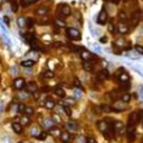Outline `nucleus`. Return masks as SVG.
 <instances>
[{"mask_svg":"<svg viewBox=\"0 0 143 143\" xmlns=\"http://www.w3.org/2000/svg\"><path fill=\"white\" fill-rule=\"evenodd\" d=\"M135 123L132 122H127V126H126V136L129 139V141L132 142L135 138Z\"/></svg>","mask_w":143,"mask_h":143,"instance_id":"obj_1","label":"nucleus"},{"mask_svg":"<svg viewBox=\"0 0 143 143\" xmlns=\"http://www.w3.org/2000/svg\"><path fill=\"white\" fill-rule=\"evenodd\" d=\"M67 35H68L70 39H74V40H78L81 38V32L76 28H68L67 29Z\"/></svg>","mask_w":143,"mask_h":143,"instance_id":"obj_2","label":"nucleus"},{"mask_svg":"<svg viewBox=\"0 0 143 143\" xmlns=\"http://www.w3.org/2000/svg\"><path fill=\"white\" fill-rule=\"evenodd\" d=\"M14 87L17 89V91H20L25 87V80L24 78H16V80L14 81Z\"/></svg>","mask_w":143,"mask_h":143,"instance_id":"obj_3","label":"nucleus"},{"mask_svg":"<svg viewBox=\"0 0 143 143\" xmlns=\"http://www.w3.org/2000/svg\"><path fill=\"white\" fill-rule=\"evenodd\" d=\"M106 19H107V15H106V12H105V10L102 9V10H101V12L99 14L97 22H99L100 25H104L105 22H106Z\"/></svg>","mask_w":143,"mask_h":143,"instance_id":"obj_4","label":"nucleus"},{"mask_svg":"<svg viewBox=\"0 0 143 143\" xmlns=\"http://www.w3.org/2000/svg\"><path fill=\"white\" fill-rule=\"evenodd\" d=\"M81 58L83 59V61H92V59L94 58V56L92 53H89L87 50H85V49H83L81 51Z\"/></svg>","mask_w":143,"mask_h":143,"instance_id":"obj_5","label":"nucleus"},{"mask_svg":"<svg viewBox=\"0 0 143 143\" xmlns=\"http://www.w3.org/2000/svg\"><path fill=\"white\" fill-rule=\"evenodd\" d=\"M26 89L29 92V93H35L38 91V86L35 82H29L27 85H26Z\"/></svg>","mask_w":143,"mask_h":143,"instance_id":"obj_6","label":"nucleus"},{"mask_svg":"<svg viewBox=\"0 0 143 143\" xmlns=\"http://www.w3.org/2000/svg\"><path fill=\"white\" fill-rule=\"evenodd\" d=\"M83 67H84V69L86 72H89V73H92V72L94 70L93 63L91 61H83Z\"/></svg>","mask_w":143,"mask_h":143,"instance_id":"obj_7","label":"nucleus"},{"mask_svg":"<svg viewBox=\"0 0 143 143\" xmlns=\"http://www.w3.org/2000/svg\"><path fill=\"white\" fill-rule=\"evenodd\" d=\"M108 76H110V74H108V70L103 69L102 72H100L99 75H97V80L101 81V82H103V81L106 80V78H108Z\"/></svg>","mask_w":143,"mask_h":143,"instance_id":"obj_8","label":"nucleus"},{"mask_svg":"<svg viewBox=\"0 0 143 143\" xmlns=\"http://www.w3.org/2000/svg\"><path fill=\"white\" fill-rule=\"evenodd\" d=\"M113 126H114V132L115 133L122 132V130H123V127H124L122 122H115L114 124H113Z\"/></svg>","mask_w":143,"mask_h":143,"instance_id":"obj_9","label":"nucleus"},{"mask_svg":"<svg viewBox=\"0 0 143 143\" xmlns=\"http://www.w3.org/2000/svg\"><path fill=\"white\" fill-rule=\"evenodd\" d=\"M97 127H99V130L101 132H105L107 129V123L105 121H99L97 122Z\"/></svg>","mask_w":143,"mask_h":143,"instance_id":"obj_10","label":"nucleus"},{"mask_svg":"<svg viewBox=\"0 0 143 143\" xmlns=\"http://www.w3.org/2000/svg\"><path fill=\"white\" fill-rule=\"evenodd\" d=\"M11 126H12V130H14L17 134H20V133L22 132V125H21V124H19V123H14Z\"/></svg>","mask_w":143,"mask_h":143,"instance_id":"obj_11","label":"nucleus"},{"mask_svg":"<svg viewBox=\"0 0 143 143\" xmlns=\"http://www.w3.org/2000/svg\"><path fill=\"white\" fill-rule=\"evenodd\" d=\"M62 15L63 16H69L70 15V8H69V6H67V5H64L62 6Z\"/></svg>","mask_w":143,"mask_h":143,"instance_id":"obj_12","label":"nucleus"},{"mask_svg":"<svg viewBox=\"0 0 143 143\" xmlns=\"http://www.w3.org/2000/svg\"><path fill=\"white\" fill-rule=\"evenodd\" d=\"M120 82L121 83H130V76L127 73H122L120 75Z\"/></svg>","mask_w":143,"mask_h":143,"instance_id":"obj_13","label":"nucleus"},{"mask_svg":"<svg viewBox=\"0 0 143 143\" xmlns=\"http://www.w3.org/2000/svg\"><path fill=\"white\" fill-rule=\"evenodd\" d=\"M54 93H55L57 96H59V97H65V95H66L65 91H64L62 87H56V88L54 89Z\"/></svg>","mask_w":143,"mask_h":143,"instance_id":"obj_14","label":"nucleus"},{"mask_svg":"<svg viewBox=\"0 0 143 143\" xmlns=\"http://www.w3.org/2000/svg\"><path fill=\"white\" fill-rule=\"evenodd\" d=\"M118 30H119V32H121V34H126L127 31H129V29H127V27L124 24L120 22V24L118 25Z\"/></svg>","mask_w":143,"mask_h":143,"instance_id":"obj_15","label":"nucleus"},{"mask_svg":"<svg viewBox=\"0 0 143 143\" xmlns=\"http://www.w3.org/2000/svg\"><path fill=\"white\" fill-rule=\"evenodd\" d=\"M45 107L46 108H48V110H53V108L55 107V102L53 100H50V99H48L46 102H45Z\"/></svg>","mask_w":143,"mask_h":143,"instance_id":"obj_16","label":"nucleus"},{"mask_svg":"<svg viewBox=\"0 0 143 143\" xmlns=\"http://www.w3.org/2000/svg\"><path fill=\"white\" fill-rule=\"evenodd\" d=\"M34 64H35V62L31 61V59H27V61L21 62V65L24 67H31V66H34Z\"/></svg>","mask_w":143,"mask_h":143,"instance_id":"obj_17","label":"nucleus"},{"mask_svg":"<svg viewBox=\"0 0 143 143\" xmlns=\"http://www.w3.org/2000/svg\"><path fill=\"white\" fill-rule=\"evenodd\" d=\"M25 113V114L27 115H32L34 114V108L31 106H24V111H22Z\"/></svg>","mask_w":143,"mask_h":143,"instance_id":"obj_18","label":"nucleus"},{"mask_svg":"<svg viewBox=\"0 0 143 143\" xmlns=\"http://www.w3.org/2000/svg\"><path fill=\"white\" fill-rule=\"evenodd\" d=\"M47 12H48V9H47V8H45V7H41V8H39V9H37V10H36V14H37V15H39V16L46 15Z\"/></svg>","mask_w":143,"mask_h":143,"instance_id":"obj_19","label":"nucleus"},{"mask_svg":"<svg viewBox=\"0 0 143 143\" xmlns=\"http://www.w3.org/2000/svg\"><path fill=\"white\" fill-rule=\"evenodd\" d=\"M36 1H38V0H20V3L21 6H28V5H31V3H35Z\"/></svg>","mask_w":143,"mask_h":143,"instance_id":"obj_20","label":"nucleus"},{"mask_svg":"<svg viewBox=\"0 0 143 143\" xmlns=\"http://www.w3.org/2000/svg\"><path fill=\"white\" fill-rule=\"evenodd\" d=\"M66 127L68 129L69 131H75L77 129V126L75 125V123H73V122H67L66 123Z\"/></svg>","mask_w":143,"mask_h":143,"instance_id":"obj_21","label":"nucleus"},{"mask_svg":"<svg viewBox=\"0 0 143 143\" xmlns=\"http://www.w3.org/2000/svg\"><path fill=\"white\" fill-rule=\"evenodd\" d=\"M62 134V140L63 142H68L69 139H70V135L68 132H64V133H61Z\"/></svg>","mask_w":143,"mask_h":143,"instance_id":"obj_22","label":"nucleus"},{"mask_svg":"<svg viewBox=\"0 0 143 143\" xmlns=\"http://www.w3.org/2000/svg\"><path fill=\"white\" fill-rule=\"evenodd\" d=\"M130 101H131V95H130V94H127V93L123 94V95H122V102H124V103H129Z\"/></svg>","mask_w":143,"mask_h":143,"instance_id":"obj_23","label":"nucleus"},{"mask_svg":"<svg viewBox=\"0 0 143 143\" xmlns=\"http://www.w3.org/2000/svg\"><path fill=\"white\" fill-rule=\"evenodd\" d=\"M30 123V119L28 116H22L21 118V125H28Z\"/></svg>","mask_w":143,"mask_h":143,"instance_id":"obj_24","label":"nucleus"},{"mask_svg":"<svg viewBox=\"0 0 143 143\" xmlns=\"http://www.w3.org/2000/svg\"><path fill=\"white\" fill-rule=\"evenodd\" d=\"M43 75H44L45 78H53V77H54V72H51V70H46Z\"/></svg>","mask_w":143,"mask_h":143,"instance_id":"obj_25","label":"nucleus"},{"mask_svg":"<svg viewBox=\"0 0 143 143\" xmlns=\"http://www.w3.org/2000/svg\"><path fill=\"white\" fill-rule=\"evenodd\" d=\"M18 26H19V27H24V26H26V19L24 17L18 18Z\"/></svg>","mask_w":143,"mask_h":143,"instance_id":"obj_26","label":"nucleus"},{"mask_svg":"<svg viewBox=\"0 0 143 143\" xmlns=\"http://www.w3.org/2000/svg\"><path fill=\"white\" fill-rule=\"evenodd\" d=\"M50 133L54 135V136H58V135H61L62 132H61V130H59V129H51Z\"/></svg>","mask_w":143,"mask_h":143,"instance_id":"obj_27","label":"nucleus"},{"mask_svg":"<svg viewBox=\"0 0 143 143\" xmlns=\"http://www.w3.org/2000/svg\"><path fill=\"white\" fill-rule=\"evenodd\" d=\"M11 10H12V11H15V12H16V11L18 10L17 2L15 1V0H11Z\"/></svg>","mask_w":143,"mask_h":143,"instance_id":"obj_28","label":"nucleus"},{"mask_svg":"<svg viewBox=\"0 0 143 143\" xmlns=\"http://www.w3.org/2000/svg\"><path fill=\"white\" fill-rule=\"evenodd\" d=\"M39 135H36L37 139H39V140H45V139L47 138V133L46 132H41V133H38Z\"/></svg>","mask_w":143,"mask_h":143,"instance_id":"obj_29","label":"nucleus"},{"mask_svg":"<svg viewBox=\"0 0 143 143\" xmlns=\"http://www.w3.org/2000/svg\"><path fill=\"white\" fill-rule=\"evenodd\" d=\"M85 143H96V140L93 136H87L85 138Z\"/></svg>","mask_w":143,"mask_h":143,"instance_id":"obj_30","label":"nucleus"},{"mask_svg":"<svg viewBox=\"0 0 143 143\" xmlns=\"http://www.w3.org/2000/svg\"><path fill=\"white\" fill-rule=\"evenodd\" d=\"M55 25L58 26V27H65V22L62 21V20H59V19H56L55 20Z\"/></svg>","mask_w":143,"mask_h":143,"instance_id":"obj_31","label":"nucleus"},{"mask_svg":"<svg viewBox=\"0 0 143 143\" xmlns=\"http://www.w3.org/2000/svg\"><path fill=\"white\" fill-rule=\"evenodd\" d=\"M64 111L66 112V114H67V116H72V111H70V108H69V106H64Z\"/></svg>","mask_w":143,"mask_h":143,"instance_id":"obj_32","label":"nucleus"},{"mask_svg":"<svg viewBox=\"0 0 143 143\" xmlns=\"http://www.w3.org/2000/svg\"><path fill=\"white\" fill-rule=\"evenodd\" d=\"M1 143H11V139L8 136H3L1 139Z\"/></svg>","mask_w":143,"mask_h":143,"instance_id":"obj_33","label":"nucleus"},{"mask_svg":"<svg viewBox=\"0 0 143 143\" xmlns=\"http://www.w3.org/2000/svg\"><path fill=\"white\" fill-rule=\"evenodd\" d=\"M44 124L46 125L47 127H50L51 126V124H53V122H51V120H49V119H47V120H45V122H44Z\"/></svg>","mask_w":143,"mask_h":143,"instance_id":"obj_34","label":"nucleus"},{"mask_svg":"<svg viewBox=\"0 0 143 143\" xmlns=\"http://www.w3.org/2000/svg\"><path fill=\"white\" fill-rule=\"evenodd\" d=\"M135 49H136V51L139 54H143V47H141L140 45H136V46H135Z\"/></svg>","mask_w":143,"mask_h":143,"instance_id":"obj_35","label":"nucleus"},{"mask_svg":"<svg viewBox=\"0 0 143 143\" xmlns=\"http://www.w3.org/2000/svg\"><path fill=\"white\" fill-rule=\"evenodd\" d=\"M30 132H31V134L34 135V136H36V135H37V134H38V130H37V129H36V127H32V129H31V131H30Z\"/></svg>","mask_w":143,"mask_h":143,"instance_id":"obj_36","label":"nucleus"},{"mask_svg":"<svg viewBox=\"0 0 143 143\" xmlns=\"http://www.w3.org/2000/svg\"><path fill=\"white\" fill-rule=\"evenodd\" d=\"M103 110H104L105 112H111L112 108H111V106H106V105H104V106H103Z\"/></svg>","mask_w":143,"mask_h":143,"instance_id":"obj_37","label":"nucleus"},{"mask_svg":"<svg viewBox=\"0 0 143 143\" xmlns=\"http://www.w3.org/2000/svg\"><path fill=\"white\" fill-rule=\"evenodd\" d=\"M27 22H28V24H27L28 27H31V26L34 25V20L32 19H27Z\"/></svg>","mask_w":143,"mask_h":143,"instance_id":"obj_38","label":"nucleus"},{"mask_svg":"<svg viewBox=\"0 0 143 143\" xmlns=\"http://www.w3.org/2000/svg\"><path fill=\"white\" fill-rule=\"evenodd\" d=\"M20 97H21V100H26V99H27V95H26V94L25 93H21L20 94V95H19Z\"/></svg>","mask_w":143,"mask_h":143,"instance_id":"obj_39","label":"nucleus"},{"mask_svg":"<svg viewBox=\"0 0 143 143\" xmlns=\"http://www.w3.org/2000/svg\"><path fill=\"white\" fill-rule=\"evenodd\" d=\"M107 28H108V30H110V31H113V30H114V28H113V25H112V24H108Z\"/></svg>","mask_w":143,"mask_h":143,"instance_id":"obj_40","label":"nucleus"},{"mask_svg":"<svg viewBox=\"0 0 143 143\" xmlns=\"http://www.w3.org/2000/svg\"><path fill=\"white\" fill-rule=\"evenodd\" d=\"M120 18H121V19H125V15H124V12H120Z\"/></svg>","mask_w":143,"mask_h":143,"instance_id":"obj_41","label":"nucleus"},{"mask_svg":"<svg viewBox=\"0 0 143 143\" xmlns=\"http://www.w3.org/2000/svg\"><path fill=\"white\" fill-rule=\"evenodd\" d=\"M106 41H107L106 37H102V38H101V43H106Z\"/></svg>","mask_w":143,"mask_h":143,"instance_id":"obj_42","label":"nucleus"},{"mask_svg":"<svg viewBox=\"0 0 143 143\" xmlns=\"http://www.w3.org/2000/svg\"><path fill=\"white\" fill-rule=\"evenodd\" d=\"M18 104H14V106H12V111H18Z\"/></svg>","mask_w":143,"mask_h":143,"instance_id":"obj_43","label":"nucleus"},{"mask_svg":"<svg viewBox=\"0 0 143 143\" xmlns=\"http://www.w3.org/2000/svg\"><path fill=\"white\" fill-rule=\"evenodd\" d=\"M11 70H12V73H14V74H17V73H18V72H17V68H16V67H14V68H11Z\"/></svg>","mask_w":143,"mask_h":143,"instance_id":"obj_44","label":"nucleus"},{"mask_svg":"<svg viewBox=\"0 0 143 143\" xmlns=\"http://www.w3.org/2000/svg\"><path fill=\"white\" fill-rule=\"evenodd\" d=\"M53 120H55L56 122H59V119L57 118V115H54V118H53Z\"/></svg>","mask_w":143,"mask_h":143,"instance_id":"obj_45","label":"nucleus"},{"mask_svg":"<svg viewBox=\"0 0 143 143\" xmlns=\"http://www.w3.org/2000/svg\"><path fill=\"white\" fill-rule=\"evenodd\" d=\"M43 92H48V87L46 86V87H43Z\"/></svg>","mask_w":143,"mask_h":143,"instance_id":"obj_46","label":"nucleus"},{"mask_svg":"<svg viewBox=\"0 0 143 143\" xmlns=\"http://www.w3.org/2000/svg\"><path fill=\"white\" fill-rule=\"evenodd\" d=\"M5 20H6L7 24H9V19H8V17H5Z\"/></svg>","mask_w":143,"mask_h":143,"instance_id":"obj_47","label":"nucleus"},{"mask_svg":"<svg viewBox=\"0 0 143 143\" xmlns=\"http://www.w3.org/2000/svg\"><path fill=\"white\" fill-rule=\"evenodd\" d=\"M0 110H1V103H0Z\"/></svg>","mask_w":143,"mask_h":143,"instance_id":"obj_48","label":"nucleus"},{"mask_svg":"<svg viewBox=\"0 0 143 143\" xmlns=\"http://www.w3.org/2000/svg\"><path fill=\"white\" fill-rule=\"evenodd\" d=\"M142 126H143V119H142Z\"/></svg>","mask_w":143,"mask_h":143,"instance_id":"obj_49","label":"nucleus"},{"mask_svg":"<svg viewBox=\"0 0 143 143\" xmlns=\"http://www.w3.org/2000/svg\"><path fill=\"white\" fill-rule=\"evenodd\" d=\"M108 1H111V0H108Z\"/></svg>","mask_w":143,"mask_h":143,"instance_id":"obj_50","label":"nucleus"}]
</instances>
